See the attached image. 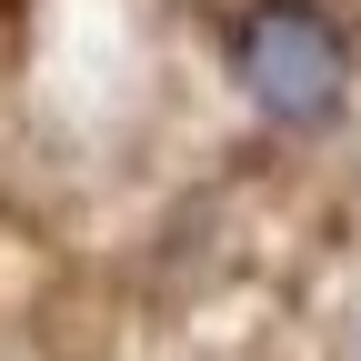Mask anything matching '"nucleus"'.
<instances>
[{"label": "nucleus", "mask_w": 361, "mask_h": 361, "mask_svg": "<svg viewBox=\"0 0 361 361\" xmlns=\"http://www.w3.org/2000/svg\"><path fill=\"white\" fill-rule=\"evenodd\" d=\"M231 80L261 121L331 130L351 111V30L322 0H251V11H231Z\"/></svg>", "instance_id": "1"}]
</instances>
